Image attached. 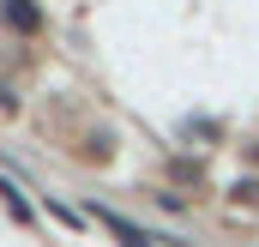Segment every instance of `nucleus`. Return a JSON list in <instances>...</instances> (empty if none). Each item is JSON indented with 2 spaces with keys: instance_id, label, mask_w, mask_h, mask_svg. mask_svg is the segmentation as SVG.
Masks as SVG:
<instances>
[{
  "instance_id": "f257e3e1",
  "label": "nucleus",
  "mask_w": 259,
  "mask_h": 247,
  "mask_svg": "<svg viewBox=\"0 0 259 247\" xmlns=\"http://www.w3.org/2000/svg\"><path fill=\"white\" fill-rule=\"evenodd\" d=\"M6 24L12 30H36V6L30 0H6Z\"/></svg>"
},
{
  "instance_id": "f03ea898",
  "label": "nucleus",
  "mask_w": 259,
  "mask_h": 247,
  "mask_svg": "<svg viewBox=\"0 0 259 247\" xmlns=\"http://www.w3.org/2000/svg\"><path fill=\"white\" fill-rule=\"evenodd\" d=\"M0 199H6V211H12L18 223H36V211L24 205V193H18V187H12V181H0Z\"/></svg>"
}]
</instances>
